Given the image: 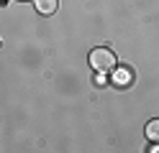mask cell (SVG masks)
Masks as SVG:
<instances>
[{"mask_svg": "<svg viewBox=\"0 0 159 153\" xmlns=\"http://www.w3.org/2000/svg\"><path fill=\"white\" fill-rule=\"evenodd\" d=\"M90 66H93L95 71H103V74H108V71L116 69V54H113L111 49H105V46L93 49V51H90Z\"/></svg>", "mask_w": 159, "mask_h": 153, "instance_id": "cell-1", "label": "cell"}, {"mask_svg": "<svg viewBox=\"0 0 159 153\" xmlns=\"http://www.w3.org/2000/svg\"><path fill=\"white\" fill-rule=\"evenodd\" d=\"M146 138L152 140V143H159V117L146 122Z\"/></svg>", "mask_w": 159, "mask_h": 153, "instance_id": "cell-4", "label": "cell"}, {"mask_svg": "<svg viewBox=\"0 0 159 153\" xmlns=\"http://www.w3.org/2000/svg\"><path fill=\"white\" fill-rule=\"evenodd\" d=\"M113 84H116V87H131V84H134V71L128 69V66L113 69Z\"/></svg>", "mask_w": 159, "mask_h": 153, "instance_id": "cell-2", "label": "cell"}, {"mask_svg": "<svg viewBox=\"0 0 159 153\" xmlns=\"http://www.w3.org/2000/svg\"><path fill=\"white\" fill-rule=\"evenodd\" d=\"M59 8V0H36V10L41 15H54Z\"/></svg>", "mask_w": 159, "mask_h": 153, "instance_id": "cell-3", "label": "cell"}]
</instances>
